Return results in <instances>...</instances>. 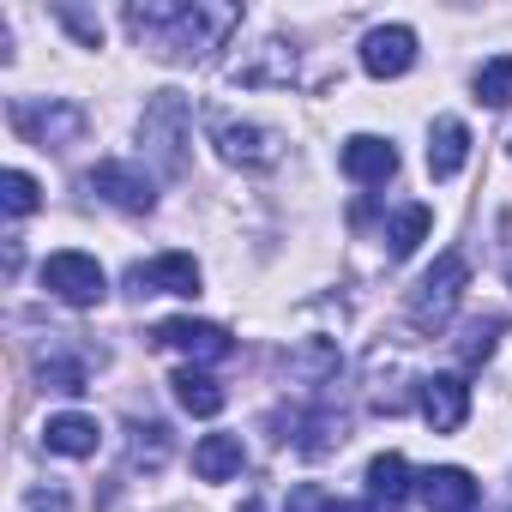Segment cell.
<instances>
[{
  "instance_id": "6da1fadb",
  "label": "cell",
  "mask_w": 512,
  "mask_h": 512,
  "mask_svg": "<svg viewBox=\"0 0 512 512\" xmlns=\"http://www.w3.org/2000/svg\"><path fill=\"white\" fill-rule=\"evenodd\" d=\"M127 31L139 37V49H151L157 61H205L211 49H223V37L241 25V7H223V0H133L121 13Z\"/></svg>"
},
{
  "instance_id": "7a4b0ae2",
  "label": "cell",
  "mask_w": 512,
  "mask_h": 512,
  "mask_svg": "<svg viewBox=\"0 0 512 512\" xmlns=\"http://www.w3.org/2000/svg\"><path fill=\"white\" fill-rule=\"evenodd\" d=\"M464 290H470V260L464 253H440V260L422 272V284L410 290V308H404L410 326L416 332H446L458 302H464Z\"/></svg>"
},
{
  "instance_id": "3957f363",
  "label": "cell",
  "mask_w": 512,
  "mask_h": 512,
  "mask_svg": "<svg viewBox=\"0 0 512 512\" xmlns=\"http://www.w3.org/2000/svg\"><path fill=\"white\" fill-rule=\"evenodd\" d=\"M187 127H193V109L181 91H157L139 115V145L145 157L163 169V175H187Z\"/></svg>"
},
{
  "instance_id": "277c9868",
  "label": "cell",
  "mask_w": 512,
  "mask_h": 512,
  "mask_svg": "<svg viewBox=\"0 0 512 512\" xmlns=\"http://www.w3.org/2000/svg\"><path fill=\"white\" fill-rule=\"evenodd\" d=\"M85 109L79 103H67V97H19L13 103V133L25 139V145H43V151H67V145H79L85 139Z\"/></svg>"
},
{
  "instance_id": "5b68a950",
  "label": "cell",
  "mask_w": 512,
  "mask_h": 512,
  "mask_svg": "<svg viewBox=\"0 0 512 512\" xmlns=\"http://www.w3.org/2000/svg\"><path fill=\"white\" fill-rule=\"evenodd\" d=\"M43 290L55 296V302H67V308H97L103 296H109V278H103V266L91 260V253H49L43 260Z\"/></svg>"
},
{
  "instance_id": "8992f818",
  "label": "cell",
  "mask_w": 512,
  "mask_h": 512,
  "mask_svg": "<svg viewBox=\"0 0 512 512\" xmlns=\"http://www.w3.org/2000/svg\"><path fill=\"white\" fill-rule=\"evenodd\" d=\"M211 145L235 169H272L284 157V133L260 127V121H211Z\"/></svg>"
},
{
  "instance_id": "52a82bcc",
  "label": "cell",
  "mask_w": 512,
  "mask_h": 512,
  "mask_svg": "<svg viewBox=\"0 0 512 512\" xmlns=\"http://www.w3.org/2000/svg\"><path fill=\"white\" fill-rule=\"evenodd\" d=\"M85 187L97 193V199H109L115 211H151L157 205V187H151V175L139 169V163H121V157H109V163H97L91 175H85Z\"/></svg>"
},
{
  "instance_id": "ba28073f",
  "label": "cell",
  "mask_w": 512,
  "mask_h": 512,
  "mask_svg": "<svg viewBox=\"0 0 512 512\" xmlns=\"http://www.w3.org/2000/svg\"><path fill=\"white\" fill-rule=\"evenodd\" d=\"M416 67V31L410 25H374L362 37V73L368 79H404Z\"/></svg>"
},
{
  "instance_id": "9c48e42d",
  "label": "cell",
  "mask_w": 512,
  "mask_h": 512,
  "mask_svg": "<svg viewBox=\"0 0 512 512\" xmlns=\"http://www.w3.org/2000/svg\"><path fill=\"white\" fill-rule=\"evenodd\" d=\"M416 386H422V392H416L422 422H428L434 434H458L464 416H470V386H464V374H428V380H416Z\"/></svg>"
},
{
  "instance_id": "30bf717a",
  "label": "cell",
  "mask_w": 512,
  "mask_h": 512,
  "mask_svg": "<svg viewBox=\"0 0 512 512\" xmlns=\"http://www.w3.org/2000/svg\"><path fill=\"white\" fill-rule=\"evenodd\" d=\"M127 284L139 296H199V260L193 253H157V260L127 272Z\"/></svg>"
},
{
  "instance_id": "8fae6325",
  "label": "cell",
  "mask_w": 512,
  "mask_h": 512,
  "mask_svg": "<svg viewBox=\"0 0 512 512\" xmlns=\"http://www.w3.org/2000/svg\"><path fill=\"white\" fill-rule=\"evenodd\" d=\"M151 344L193 356V368H199V362H223V356L235 350V338H229L223 326H211V320H163V326L151 332Z\"/></svg>"
},
{
  "instance_id": "7c38bea8",
  "label": "cell",
  "mask_w": 512,
  "mask_h": 512,
  "mask_svg": "<svg viewBox=\"0 0 512 512\" xmlns=\"http://www.w3.org/2000/svg\"><path fill=\"white\" fill-rule=\"evenodd\" d=\"M338 163H344V175L356 187H386L398 175V145L392 139H374V133H356V139H344Z\"/></svg>"
},
{
  "instance_id": "4fadbf2b",
  "label": "cell",
  "mask_w": 512,
  "mask_h": 512,
  "mask_svg": "<svg viewBox=\"0 0 512 512\" xmlns=\"http://www.w3.org/2000/svg\"><path fill=\"white\" fill-rule=\"evenodd\" d=\"M284 440L302 458H326V452H338L350 440V416L344 410H302V416H290V434Z\"/></svg>"
},
{
  "instance_id": "5bb4252c",
  "label": "cell",
  "mask_w": 512,
  "mask_h": 512,
  "mask_svg": "<svg viewBox=\"0 0 512 512\" xmlns=\"http://www.w3.org/2000/svg\"><path fill=\"white\" fill-rule=\"evenodd\" d=\"M43 446H49L55 458H97L103 428H97V416L61 410V416H49V422H43Z\"/></svg>"
},
{
  "instance_id": "9a60e30c",
  "label": "cell",
  "mask_w": 512,
  "mask_h": 512,
  "mask_svg": "<svg viewBox=\"0 0 512 512\" xmlns=\"http://www.w3.org/2000/svg\"><path fill=\"white\" fill-rule=\"evenodd\" d=\"M229 79H235V85H290V79H296V49H290L284 37H266L247 61H235Z\"/></svg>"
},
{
  "instance_id": "2e32d148",
  "label": "cell",
  "mask_w": 512,
  "mask_h": 512,
  "mask_svg": "<svg viewBox=\"0 0 512 512\" xmlns=\"http://www.w3.org/2000/svg\"><path fill=\"white\" fill-rule=\"evenodd\" d=\"M416 494L428 500V512H476V476H470V470H458V464L428 470Z\"/></svg>"
},
{
  "instance_id": "e0dca14e",
  "label": "cell",
  "mask_w": 512,
  "mask_h": 512,
  "mask_svg": "<svg viewBox=\"0 0 512 512\" xmlns=\"http://www.w3.org/2000/svg\"><path fill=\"white\" fill-rule=\"evenodd\" d=\"M464 163H470V127H464L458 115L434 121V133H428V175H434V181H452Z\"/></svg>"
},
{
  "instance_id": "ac0fdd59",
  "label": "cell",
  "mask_w": 512,
  "mask_h": 512,
  "mask_svg": "<svg viewBox=\"0 0 512 512\" xmlns=\"http://www.w3.org/2000/svg\"><path fill=\"white\" fill-rule=\"evenodd\" d=\"M284 374H290L296 386H326V380L338 374V344H332V338H302V344H290Z\"/></svg>"
},
{
  "instance_id": "d6986e66",
  "label": "cell",
  "mask_w": 512,
  "mask_h": 512,
  "mask_svg": "<svg viewBox=\"0 0 512 512\" xmlns=\"http://www.w3.org/2000/svg\"><path fill=\"white\" fill-rule=\"evenodd\" d=\"M241 464H247L241 434H205V440L193 446V470H199L205 482H229V476H241Z\"/></svg>"
},
{
  "instance_id": "ffe728a7",
  "label": "cell",
  "mask_w": 512,
  "mask_h": 512,
  "mask_svg": "<svg viewBox=\"0 0 512 512\" xmlns=\"http://www.w3.org/2000/svg\"><path fill=\"white\" fill-rule=\"evenodd\" d=\"M410 494H416V488H410V464H404V452H380V458L368 464V500L386 506V512H398Z\"/></svg>"
},
{
  "instance_id": "44dd1931",
  "label": "cell",
  "mask_w": 512,
  "mask_h": 512,
  "mask_svg": "<svg viewBox=\"0 0 512 512\" xmlns=\"http://www.w3.org/2000/svg\"><path fill=\"white\" fill-rule=\"evenodd\" d=\"M169 392H175V404H181L187 416H199V422H211V416L223 410V386H217L205 368H181V374H169Z\"/></svg>"
},
{
  "instance_id": "7402d4cb",
  "label": "cell",
  "mask_w": 512,
  "mask_h": 512,
  "mask_svg": "<svg viewBox=\"0 0 512 512\" xmlns=\"http://www.w3.org/2000/svg\"><path fill=\"white\" fill-rule=\"evenodd\" d=\"M428 229H434V211L428 205H398V217L386 229V253H392V260H410V253L428 241Z\"/></svg>"
},
{
  "instance_id": "603a6c76",
  "label": "cell",
  "mask_w": 512,
  "mask_h": 512,
  "mask_svg": "<svg viewBox=\"0 0 512 512\" xmlns=\"http://www.w3.org/2000/svg\"><path fill=\"white\" fill-rule=\"evenodd\" d=\"M37 380H43L49 392H61V398L91 392V386H85V380H91L85 362H79V356H61V350H43V356H37Z\"/></svg>"
},
{
  "instance_id": "cb8c5ba5",
  "label": "cell",
  "mask_w": 512,
  "mask_h": 512,
  "mask_svg": "<svg viewBox=\"0 0 512 512\" xmlns=\"http://www.w3.org/2000/svg\"><path fill=\"white\" fill-rule=\"evenodd\" d=\"M476 103H488V109L512 103V55H494L476 67Z\"/></svg>"
},
{
  "instance_id": "d4e9b609",
  "label": "cell",
  "mask_w": 512,
  "mask_h": 512,
  "mask_svg": "<svg viewBox=\"0 0 512 512\" xmlns=\"http://www.w3.org/2000/svg\"><path fill=\"white\" fill-rule=\"evenodd\" d=\"M133 464H145V470L169 464V428L163 422H133Z\"/></svg>"
},
{
  "instance_id": "484cf974",
  "label": "cell",
  "mask_w": 512,
  "mask_h": 512,
  "mask_svg": "<svg viewBox=\"0 0 512 512\" xmlns=\"http://www.w3.org/2000/svg\"><path fill=\"white\" fill-rule=\"evenodd\" d=\"M0 205H7L13 217H31V211L43 205V187H37L25 169H7V175H0Z\"/></svg>"
},
{
  "instance_id": "4316f807",
  "label": "cell",
  "mask_w": 512,
  "mask_h": 512,
  "mask_svg": "<svg viewBox=\"0 0 512 512\" xmlns=\"http://www.w3.org/2000/svg\"><path fill=\"white\" fill-rule=\"evenodd\" d=\"M494 332H500V320H476V326H464V338H458L464 368H476V362H488V356H494Z\"/></svg>"
},
{
  "instance_id": "83f0119b",
  "label": "cell",
  "mask_w": 512,
  "mask_h": 512,
  "mask_svg": "<svg viewBox=\"0 0 512 512\" xmlns=\"http://www.w3.org/2000/svg\"><path fill=\"white\" fill-rule=\"evenodd\" d=\"M55 19H61L85 49H103V19H91V13H79V7H55Z\"/></svg>"
},
{
  "instance_id": "f1b7e54d",
  "label": "cell",
  "mask_w": 512,
  "mask_h": 512,
  "mask_svg": "<svg viewBox=\"0 0 512 512\" xmlns=\"http://www.w3.org/2000/svg\"><path fill=\"white\" fill-rule=\"evenodd\" d=\"M73 500H67V488H31L25 494V512H67Z\"/></svg>"
},
{
  "instance_id": "f546056e",
  "label": "cell",
  "mask_w": 512,
  "mask_h": 512,
  "mask_svg": "<svg viewBox=\"0 0 512 512\" xmlns=\"http://www.w3.org/2000/svg\"><path fill=\"white\" fill-rule=\"evenodd\" d=\"M326 500H332L326 488H314V482H302V488L290 494V506H284V512H326Z\"/></svg>"
},
{
  "instance_id": "4dcf8cb0",
  "label": "cell",
  "mask_w": 512,
  "mask_h": 512,
  "mask_svg": "<svg viewBox=\"0 0 512 512\" xmlns=\"http://www.w3.org/2000/svg\"><path fill=\"white\" fill-rule=\"evenodd\" d=\"M326 512H374V500H326Z\"/></svg>"
},
{
  "instance_id": "1f68e13d",
  "label": "cell",
  "mask_w": 512,
  "mask_h": 512,
  "mask_svg": "<svg viewBox=\"0 0 512 512\" xmlns=\"http://www.w3.org/2000/svg\"><path fill=\"white\" fill-rule=\"evenodd\" d=\"M235 512H260V500H241V506H235Z\"/></svg>"
},
{
  "instance_id": "d6a6232c",
  "label": "cell",
  "mask_w": 512,
  "mask_h": 512,
  "mask_svg": "<svg viewBox=\"0 0 512 512\" xmlns=\"http://www.w3.org/2000/svg\"><path fill=\"white\" fill-rule=\"evenodd\" d=\"M506 151H512V139H506Z\"/></svg>"
}]
</instances>
